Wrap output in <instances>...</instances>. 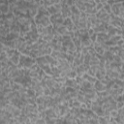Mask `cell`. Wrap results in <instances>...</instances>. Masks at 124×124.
<instances>
[{
	"mask_svg": "<svg viewBox=\"0 0 124 124\" xmlns=\"http://www.w3.org/2000/svg\"><path fill=\"white\" fill-rule=\"evenodd\" d=\"M77 76H78V75H77L76 71H75L74 69H72V70H71V71L68 73V76H67V78H75Z\"/></svg>",
	"mask_w": 124,
	"mask_h": 124,
	"instance_id": "cell-19",
	"label": "cell"
},
{
	"mask_svg": "<svg viewBox=\"0 0 124 124\" xmlns=\"http://www.w3.org/2000/svg\"><path fill=\"white\" fill-rule=\"evenodd\" d=\"M62 25H64V26L67 28V30H68V31H74V26H75V25H74L73 21L71 20L70 16H68V17H65V18H64Z\"/></svg>",
	"mask_w": 124,
	"mask_h": 124,
	"instance_id": "cell-5",
	"label": "cell"
},
{
	"mask_svg": "<svg viewBox=\"0 0 124 124\" xmlns=\"http://www.w3.org/2000/svg\"><path fill=\"white\" fill-rule=\"evenodd\" d=\"M62 1H64V2L69 6V7L75 4V0H62ZM60 2H61V1H60Z\"/></svg>",
	"mask_w": 124,
	"mask_h": 124,
	"instance_id": "cell-25",
	"label": "cell"
},
{
	"mask_svg": "<svg viewBox=\"0 0 124 124\" xmlns=\"http://www.w3.org/2000/svg\"><path fill=\"white\" fill-rule=\"evenodd\" d=\"M46 11L49 13V15H53V14H56V13H59L60 10H61V3H57L55 5H50V6H47L46 7Z\"/></svg>",
	"mask_w": 124,
	"mask_h": 124,
	"instance_id": "cell-4",
	"label": "cell"
},
{
	"mask_svg": "<svg viewBox=\"0 0 124 124\" xmlns=\"http://www.w3.org/2000/svg\"><path fill=\"white\" fill-rule=\"evenodd\" d=\"M61 10H60V13L62 15V17L65 18V17H68L71 16V11H70V7L64 2V1H61Z\"/></svg>",
	"mask_w": 124,
	"mask_h": 124,
	"instance_id": "cell-3",
	"label": "cell"
},
{
	"mask_svg": "<svg viewBox=\"0 0 124 124\" xmlns=\"http://www.w3.org/2000/svg\"><path fill=\"white\" fill-rule=\"evenodd\" d=\"M45 114H46L45 117H48V118H57V117H59V116L56 114V112L53 110L52 108H46V109H45Z\"/></svg>",
	"mask_w": 124,
	"mask_h": 124,
	"instance_id": "cell-7",
	"label": "cell"
},
{
	"mask_svg": "<svg viewBox=\"0 0 124 124\" xmlns=\"http://www.w3.org/2000/svg\"><path fill=\"white\" fill-rule=\"evenodd\" d=\"M116 46H123V39H120L119 41H117V42H116Z\"/></svg>",
	"mask_w": 124,
	"mask_h": 124,
	"instance_id": "cell-28",
	"label": "cell"
},
{
	"mask_svg": "<svg viewBox=\"0 0 124 124\" xmlns=\"http://www.w3.org/2000/svg\"><path fill=\"white\" fill-rule=\"evenodd\" d=\"M81 106V103L79 101H78L77 98H73V107H76V108H79Z\"/></svg>",
	"mask_w": 124,
	"mask_h": 124,
	"instance_id": "cell-20",
	"label": "cell"
},
{
	"mask_svg": "<svg viewBox=\"0 0 124 124\" xmlns=\"http://www.w3.org/2000/svg\"><path fill=\"white\" fill-rule=\"evenodd\" d=\"M49 20H50V23H51V25L53 26V28H54V29H56L58 26L62 25L64 18L62 17L61 13L59 12V13H56V14L50 15V16H49Z\"/></svg>",
	"mask_w": 124,
	"mask_h": 124,
	"instance_id": "cell-2",
	"label": "cell"
},
{
	"mask_svg": "<svg viewBox=\"0 0 124 124\" xmlns=\"http://www.w3.org/2000/svg\"><path fill=\"white\" fill-rule=\"evenodd\" d=\"M9 12V4H0V13L7 14Z\"/></svg>",
	"mask_w": 124,
	"mask_h": 124,
	"instance_id": "cell-16",
	"label": "cell"
},
{
	"mask_svg": "<svg viewBox=\"0 0 124 124\" xmlns=\"http://www.w3.org/2000/svg\"><path fill=\"white\" fill-rule=\"evenodd\" d=\"M81 1H83V2H87L88 0H81Z\"/></svg>",
	"mask_w": 124,
	"mask_h": 124,
	"instance_id": "cell-31",
	"label": "cell"
},
{
	"mask_svg": "<svg viewBox=\"0 0 124 124\" xmlns=\"http://www.w3.org/2000/svg\"><path fill=\"white\" fill-rule=\"evenodd\" d=\"M100 2L104 4V3H106V2H107V0H100Z\"/></svg>",
	"mask_w": 124,
	"mask_h": 124,
	"instance_id": "cell-30",
	"label": "cell"
},
{
	"mask_svg": "<svg viewBox=\"0 0 124 124\" xmlns=\"http://www.w3.org/2000/svg\"><path fill=\"white\" fill-rule=\"evenodd\" d=\"M35 63H36L35 58H32V57L28 56V55L20 53L19 61H18V64H17V68H30Z\"/></svg>",
	"mask_w": 124,
	"mask_h": 124,
	"instance_id": "cell-1",
	"label": "cell"
},
{
	"mask_svg": "<svg viewBox=\"0 0 124 124\" xmlns=\"http://www.w3.org/2000/svg\"><path fill=\"white\" fill-rule=\"evenodd\" d=\"M113 55H114V54H113L112 52H110L109 50H105L104 53H103V57L105 58V60L109 61V62L113 61Z\"/></svg>",
	"mask_w": 124,
	"mask_h": 124,
	"instance_id": "cell-10",
	"label": "cell"
},
{
	"mask_svg": "<svg viewBox=\"0 0 124 124\" xmlns=\"http://www.w3.org/2000/svg\"><path fill=\"white\" fill-rule=\"evenodd\" d=\"M93 88H94L95 91H103V90L106 89V86H105V84H103L100 80L96 79V81L93 83Z\"/></svg>",
	"mask_w": 124,
	"mask_h": 124,
	"instance_id": "cell-8",
	"label": "cell"
},
{
	"mask_svg": "<svg viewBox=\"0 0 124 124\" xmlns=\"http://www.w3.org/2000/svg\"><path fill=\"white\" fill-rule=\"evenodd\" d=\"M93 47H94V50L96 51V53L103 55V53H104L105 50H104V48L102 47V46H101L100 44H98L97 42H94V43H93Z\"/></svg>",
	"mask_w": 124,
	"mask_h": 124,
	"instance_id": "cell-9",
	"label": "cell"
},
{
	"mask_svg": "<svg viewBox=\"0 0 124 124\" xmlns=\"http://www.w3.org/2000/svg\"><path fill=\"white\" fill-rule=\"evenodd\" d=\"M97 120H98V123H102V124H107V123H108V120L105 116H98Z\"/></svg>",
	"mask_w": 124,
	"mask_h": 124,
	"instance_id": "cell-18",
	"label": "cell"
},
{
	"mask_svg": "<svg viewBox=\"0 0 124 124\" xmlns=\"http://www.w3.org/2000/svg\"><path fill=\"white\" fill-rule=\"evenodd\" d=\"M56 31H57V33H58L59 35H61V36H63V35H69V31L67 30V28H66L64 25L58 26V27L56 28Z\"/></svg>",
	"mask_w": 124,
	"mask_h": 124,
	"instance_id": "cell-11",
	"label": "cell"
},
{
	"mask_svg": "<svg viewBox=\"0 0 124 124\" xmlns=\"http://www.w3.org/2000/svg\"><path fill=\"white\" fill-rule=\"evenodd\" d=\"M35 101H36V104L37 105H41L44 103L45 101V95H41V96H38L35 98Z\"/></svg>",
	"mask_w": 124,
	"mask_h": 124,
	"instance_id": "cell-17",
	"label": "cell"
},
{
	"mask_svg": "<svg viewBox=\"0 0 124 124\" xmlns=\"http://www.w3.org/2000/svg\"><path fill=\"white\" fill-rule=\"evenodd\" d=\"M70 18L73 21L74 25H76L78 27V21H79V15H71Z\"/></svg>",
	"mask_w": 124,
	"mask_h": 124,
	"instance_id": "cell-13",
	"label": "cell"
},
{
	"mask_svg": "<svg viewBox=\"0 0 124 124\" xmlns=\"http://www.w3.org/2000/svg\"><path fill=\"white\" fill-rule=\"evenodd\" d=\"M80 86H81V87H83V88H93V83L89 82L88 80L83 79V80H82V82L80 83Z\"/></svg>",
	"mask_w": 124,
	"mask_h": 124,
	"instance_id": "cell-15",
	"label": "cell"
},
{
	"mask_svg": "<svg viewBox=\"0 0 124 124\" xmlns=\"http://www.w3.org/2000/svg\"><path fill=\"white\" fill-rule=\"evenodd\" d=\"M49 93H50V89H49L47 86L45 87V88L43 89V95H45V96H48Z\"/></svg>",
	"mask_w": 124,
	"mask_h": 124,
	"instance_id": "cell-22",
	"label": "cell"
},
{
	"mask_svg": "<svg viewBox=\"0 0 124 124\" xmlns=\"http://www.w3.org/2000/svg\"><path fill=\"white\" fill-rule=\"evenodd\" d=\"M115 3H123V0H114Z\"/></svg>",
	"mask_w": 124,
	"mask_h": 124,
	"instance_id": "cell-29",
	"label": "cell"
},
{
	"mask_svg": "<svg viewBox=\"0 0 124 124\" xmlns=\"http://www.w3.org/2000/svg\"><path fill=\"white\" fill-rule=\"evenodd\" d=\"M109 116L111 117H116L117 116V109H112L109 111Z\"/></svg>",
	"mask_w": 124,
	"mask_h": 124,
	"instance_id": "cell-24",
	"label": "cell"
},
{
	"mask_svg": "<svg viewBox=\"0 0 124 124\" xmlns=\"http://www.w3.org/2000/svg\"><path fill=\"white\" fill-rule=\"evenodd\" d=\"M103 9H104L105 12L108 13V14H110V13H111V12H110V6H109L108 4H107V3H104V5H103Z\"/></svg>",
	"mask_w": 124,
	"mask_h": 124,
	"instance_id": "cell-21",
	"label": "cell"
},
{
	"mask_svg": "<svg viewBox=\"0 0 124 124\" xmlns=\"http://www.w3.org/2000/svg\"><path fill=\"white\" fill-rule=\"evenodd\" d=\"M19 56H20V52L17 50V49H15L14 53L12 54V56L9 58L15 65H17L18 64V61H19Z\"/></svg>",
	"mask_w": 124,
	"mask_h": 124,
	"instance_id": "cell-6",
	"label": "cell"
},
{
	"mask_svg": "<svg viewBox=\"0 0 124 124\" xmlns=\"http://www.w3.org/2000/svg\"><path fill=\"white\" fill-rule=\"evenodd\" d=\"M123 101L122 102H117V104H116V108H123Z\"/></svg>",
	"mask_w": 124,
	"mask_h": 124,
	"instance_id": "cell-27",
	"label": "cell"
},
{
	"mask_svg": "<svg viewBox=\"0 0 124 124\" xmlns=\"http://www.w3.org/2000/svg\"><path fill=\"white\" fill-rule=\"evenodd\" d=\"M103 3H98V4H96V6H95V11L96 12H98L99 10H101L102 8H103Z\"/></svg>",
	"mask_w": 124,
	"mask_h": 124,
	"instance_id": "cell-26",
	"label": "cell"
},
{
	"mask_svg": "<svg viewBox=\"0 0 124 124\" xmlns=\"http://www.w3.org/2000/svg\"><path fill=\"white\" fill-rule=\"evenodd\" d=\"M76 84H77V82H76L75 78H67L65 79V81H64V85H65V86L74 87Z\"/></svg>",
	"mask_w": 124,
	"mask_h": 124,
	"instance_id": "cell-12",
	"label": "cell"
},
{
	"mask_svg": "<svg viewBox=\"0 0 124 124\" xmlns=\"http://www.w3.org/2000/svg\"><path fill=\"white\" fill-rule=\"evenodd\" d=\"M96 38H97V33H93V34H91V35H89V39H90V41L92 42V43H94L95 41H96Z\"/></svg>",
	"mask_w": 124,
	"mask_h": 124,
	"instance_id": "cell-23",
	"label": "cell"
},
{
	"mask_svg": "<svg viewBox=\"0 0 124 124\" xmlns=\"http://www.w3.org/2000/svg\"><path fill=\"white\" fill-rule=\"evenodd\" d=\"M70 11H71V15H80V11L78 9V7L75 4L70 6Z\"/></svg>",
	"mask_w": 124,
	"mask_h": 124,
	"instance_id": "cell-14",
	"label": "cell"
}]
</instances>
